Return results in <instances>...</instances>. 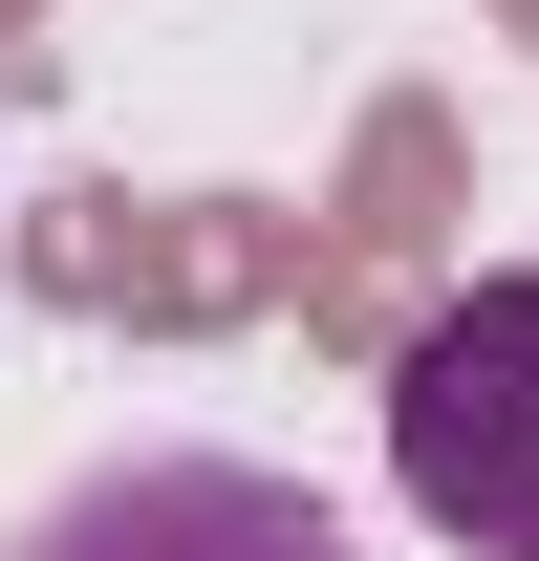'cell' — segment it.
<instances>
[{
	"label": "cell",
	"mask_w": 539,
	"mask_h": 561,
	"mask_svg": "<svg viewBox=\"0 0 539 561\" xmlns=\"http://www.w3.org/2000/svg\"><path fill=\"white\" fill-rule=\"evenodd\" d=\"M389 476L432 540L539 561V280H454L389 367Z\"/></svg>",
	"instance_id": "obj_1"
},
{
	"label": "cell",
	"mask_w": 539,
	"mask_h": 561,
	"mask_svg": "<svg viewBox=\"0 0 539 561\" xmlns=\"http://www.w3.org/2000/svg\"><path fill=\"white\" fill-rule=\"evenodd\" d=\"M0 561H345V518L280 454H87Z\"/></svg>",
	"instance_id": "obj_2"
}]
</instances>
